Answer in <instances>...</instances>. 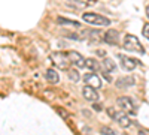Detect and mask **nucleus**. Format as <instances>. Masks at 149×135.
<instances>
[{
	"instance_id": "nucleus-20",
	"label": "nucleus",
	"mask_w": 149,
	"mask_h": 135,
	"mask_svg": "<svg viewBox=\"0 0 149 135\" xmlns=\"http://www.w3.org/2000/svg\"><path fill=\"white\" fill-rule=\"evenodd\" d=\"M57 113H58L61 117H63V119H69V113L66 111L64 108H60V107H58V108H57Z\"/></svg>"
},
{
	"instance_id": "nucleus-14",
	"label": "nucleus",
	"mask_w": 149,
	"mask_h": 135,
	"mask_svg": "<svg viewBox=\"0 0 149 135\" xmlns=\"http://www.w3.org/2000/svg\"><path fill=\"white\" fill-rule=\"evenodd\" d=\"M84 39H90V41H100L98 36H103L100 32H95V30H84L82 32Z\"/></svg>"
},
{
	"instance_id": "nucleus-22",
	"label": "nucleus",
	"mask_w": 149,
	"mask_h": 135,
	"mask_svg": "<svg viewBox=\"0 0 149 135\" xmlns=\"http://www.w3.org/2000/svg\"><path fill=\"white\" fill-rule=\"evenodd\" d=\"M93 108L95 110V111H102V105H98V104H95V102H94V105H93Z\"/></svg>"
},
{
	"instance_id": "nucleus-21",
	"label": "nucleus",
	"mask_w": 149,
	"mask_h": 135,
	"mask_svg": "<svg viewBox=\"0 0 149 135\" xmlns=\"http://www.w3.org/2000/svg\"><path fill=\"white\" fill-rule=\"evenodd\" d=\"M142 33H143V36L149 41V23L148 24H143V29H142Z\"/></svg>"
},
{
	"instance_id": "nucleus-7",
	"label": "nucleus",
	"mask_w": 149,
	"mask_h": 135,
	"mask_svg": "<svg viewBox=\"0 0 149 135\" xmlns=\"http://www.w3.org/2000/svg\"><path fill=\"white\" fill-rule=\"evenodd\" d=\"M103 41L109 45H118L119 44V32L113 30V29H109L107 32L103 33Z\"/></svg>"
},
{
	"instance_id": "nucleus-15",
	"label": "nucleus",
	"mask_w": 149,
	"mask_h": 135,
	"mask_svg": "<svg viewBox=\"0 0 149 135\" xmlns=\"http://www.w3.org/2000/svg\"><path fill=\"white\" fill-rule=\"evenodd\" d=\"M85 68L93 71V72H97L98 69H100V65H98V62L94 60V59H85Z\"/></svg>"
},
{
	"instance_id": "nucleus-4",
	"label": "nucleus",
	"mask_w": 149,
	"mask_h": 135,
	"mask_svg": "<svg viewBox=\"0 0 149 135\" xmlns=\"http://www.w3.org/2000/svg\"><path fill=\"white\" fill-rule=\"evenodd\" d=\"M107 114L113 119L116 123L121 126V128H130L131 126V120L128 119V116L125 114V111H119V110H115V108H107Z\"/></svg>"
},
{
	"instance_id": "nucleus-9",
	"label": "nucleus",
	"mask_w": 149,
	"mask_h": 135,
	"mask_svg": "<svg viewBox=\"0 0 149 135\" xmlns=\"http://www.w3.org/2000/svg\"><path fill=\"white\" fill-rule=\"evenodd\" d=\"M84 81L86 83V84H90L91 87H94V89H102V78L97 75V74H94V72H91V74H86V75H84Z\"/></svg>"
},
{
	"instance_id": "nucleus-13",
	"label": "nucleus",
	"mask_w": 149,
	"mask_h": 135,
	"mask_svg": "<svg viewBox=\"0 0 149 135\" xmlns=\"http://www.w3.org/2000/svg\"><path fill=\"white\" fill-rule=\"evenodd\" d=\"M100 66H102V69H103L104 72H112V71L116 69V63H115L112 59H103Z\"/></svg>"
},
{
	"instance_id": "nucleus-6",
	"label": "nucleus",
	"mask_w": 149,
	"mask_h": 135,
	"mask_svg": "<svg viewBox=\"0 0 149 135\" xmlns=\"http://www.w3.org/2000/svg\"><path fill=\"white\" fill-rule=\"evenodd\" d=\"M118 60H119V65L125 71H134L136 68L139 66V60L137 59H131V57L124 56V54H118Z\"/></svg>"
},
{
	"instance_id": "nucleus-8",
	"label": "nucleus",
	"mask_w": 149,
	"mask_h": 135,
	"mask_svg": "<svg viewBox=\"0 0 149 135\" xmlns=\"http://www.w3.org/2000/svg\"><path fill=\"white\" fill-rule=\"evenodd\" d=\"M82 95H84V98L88 102H97L98 101V93H97V89H94V87H91L90 84H86L85 87L82 89Z\"/></svg>"
},
{
	"instance_id": "nucleus-10",
	"label": "nucleus",
	"mask_w": 149,
	"mask_h": 135,
	"mask_svg": "<svg viewBox=\"0 0 149 135\" xmlns=\"http://www.w3.org/2000/svg\"><path fill=\"white\" fill-rule=\"evenodd\" d=\"M69 59H70V63L76 68H85V59L82 54H79L78 51H69L67 53Z\"/></svg>"
},
{
	"instance_id": "nucleus-16",
	"label": "nucleus",
	"mask_w": 149,
	"mask_h": 135,
	"mask_svg": "<svg viewBox=\"0 0 149 135\" xmlns=\"http://www.w3.org/2000/svg\"><path fill=\"white\" fill-rule=\"evenodd\" d=\"M67 77L72 83H78L81 80V75H79V72L76 69H67Z\"/></svg>"
},
{
	"instance_id": "nucleus-18",
	"label": "nucleus",
	"mask_w": 149,
	"mask_h": 135,
	"mask_svg": "<svg viewBox=\"0 0 149 135\" xmlns=\"http://www.w3.org/2000/svg\"><path fill=\"white\" fill-rule=\"evenodd\" d=\"M73 3H76L78 6H88V5H93L94 3V0H72Z\"/></svg>"
},
{
	"instance_id": "nucleus-1",
	"label": "nucleus",
	"mask_w": 149,
	"mask_h": 135,
	"mask_svg": "<svg viewBox=\"0 0 149 135\" xmlns=\"http://www.w3.org/2000/svg\"><path fill=\"white\" fill-rule=\"evenodd\" d=\"M82 20L85 23L91 24V26H97V27H106L110 26V20L100 15V14H95V12H84L82 14Z\"/></svg>"
},
{
	"instance_id": "nucleus-17",
	"label": "nucleus",
	"mask_w": 149,
	"mask_h": 135,
	"mask_svg": "<svg viewBox=\"0 0 149 135\" xmlns=\"http://www.w3.org/2000/svg\"><path fill=\"white\" fill-rule=\"evenodd\" d=\"M57 21H58V24H66V26H72V27H81V24L78 21H73V20H66V18L58 17Z\"/></svg>"
},
{
	"instance_id": "nucleus-23",
	"label": "nucleus",
	"mask_w": 149,
	"mask_h": 135,
	"mask_svg": "<svg viewBox=\"0 0 149 135\" xmlns=\"http://www.w3.org/2000/svg\"><path fill=\"white\" fill-rule=\"evenodd\" d=\"M146 17L149 18V5H148V8H146Z\"/></svg>"
},
{
	"instance_id": "nucleus-2",
	"label": "nucleus",
	"mask_w": 149,
	"mask_h": 135,
	"mask_svg": "<svg viewBox=\"0 0 149 135\" xmlns=\"http://www.w3.org/2000/svg\"><path fill=\"white\" fill-rule=\"evenodd\" d=\"M124 48L128 51H133V53H139V54H145V47L140 44L139 38H136L134 35H127L124 38V42H122Z\"/></svg>"
},
{
	"instance_id": "nucleus-12",
	"label": "nucleus",
	"mask_w": 149,
	"mask_h": 135,
	"mask_svg": "<svg viewBox=\"0 0 149 135\" xmlns=\"http://www.w3.org/2000/svg\"><path fill=\"white\" fill-rule=\"evenodd\" d=\"M133 84H134V78H131V77H124V78L116 80V87L118 89H128Z\"/></svg>"
},
{
	"instance_id": "nucleus-11",
	"label": "nucleus",
	"mask_w": 149,
	"mask_h": 135,
	"mask_svg": "<svg viewBox=\"0 0 149 135\" xmlns=\"http://www.w3.org/2000/svg\"><path fill=\"white\" fill-rule=\"evenodd\" d=\"M45 78L48 80V83H51V84H57V83L60 81V74H58L55 69L49 68V69H46V72H45Z\"/></svg>"
},
{
	"instance_id": "nucleus-19",
	"label": "nucleus",
	"mask_w": 149,
	"mask_h": 135,
	"mask_svg": "<svg viewBox=\"0 0 149 135\" xmlns=\"http://www.w3.org/2000/svg\"><path fill=\"white\" fill-rule=\"evenodd\" d=\"M100 132H102V134H109V135H116V131H113L112 128H107V126H103V128L100 129Z\"/></svg>"
},
{
	"instance_id": "nucleus-3",
	"label": "nucleus",
	"mask_w": 149,
	"mask_h": 135,
	"mask_svg": "<svg viewBox=\"0 0 149 135\" xmlns=\"http://www.w3.org/2000/svg\"><path fill=\"white\" fill-rule=\"evenodd\" d=\"M49 59H51V62L54 63V66H57V68L61 69V71H67L69 66L72 65V63H70V59H69V56H67V53L55 51V53H51V54H49Z\"/></svg>"
},
{
	"instance_id": "nucleus-5",
	"label": "nucleus",
	"mask_w": 149,
	"mask_h": 135,
	"mask_svg": "<svg viewBox=\"0 0 149 135\" xmlns=\"http://www.w3.org/2000/svg\"><path fill=\"white\" fill-rule=\"evenodd\" d=\"M116 104H118V107L122 110V111H125L127 114H131V116L137 114V107H136V104L131 101V98L121 96V98L116 99Z\"/></svg>"
}]
</instances>
